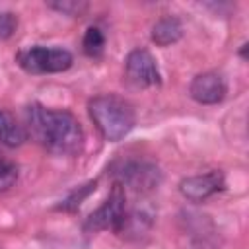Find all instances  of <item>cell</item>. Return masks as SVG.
Returning a JSON list of instances; mask_svg holds the SVG:
<instances>
[{
	"label": "cell",
	"mask_w": 249,
	"mask_h": 249,
	"mask_svg": "<svg viewBox=\"0 0 249 249\" xmlns=\"http://www.w3.org/2000/svg\"><path fill=\"white\" fill-rule=\"evenodd\" d=\"M27 123L31 136L49 152L72 156L82 150L84 130L80 121L64 109H49L39 103L27 107Z\"/></svg>",
	"instance_id": "1"
},
{
	"label": "cell",
	"mask_w": 249,
	"mask_h": 249,
	"mask_svg": "<svg viewBox=\"0 0 249 249\" xmlns=\"http://www.w3.org/2000/svg\"><path fill=\"white\" fill-rule=\"evenodd\" d=\"M88 113L99 134L109 142L123 140L136 123L134 107L124 97L115 93H101L91 97L88 103Z\"/></svg>",
	"instance_id": "2"
},
{
	"label": "cell",
	"mask_w": 249,
	"mask_h": 249,
	"mask_svg": "<svg viewBox=\"0 0 249 249\" xmlns=\"http://www.w3.org/2000/svg\"><path fill=\"white\" fill-rule=\"evenodd\" d=\"M16 62L29 74H58L72 66L74 56L62 47L33 45L18 51Z\"/></svg>",
	"instance_id": "3"
},
{
	"label": "cell",
	"mask_w": 249,
	"mask_h": 249,
	"mask_svg": "<svg viewBox=\"0 0 249 249\" xmlns=\"http://www.w3.org/2000/svg\"><path fill=\"white\" fill-rule=\"evenodd\" d=\"M126 220V195H124V185L119 181L113 185L107 200L88 216L84 222V231L86 233H97V231H119L123 230Z\"/></svg>",
	"instance_id": "4"
},
{
	"label": "cell",
	"mask_w": 249,
	"mask_h": 249,
	"mask_svg": "<svg viewBox=\"0 0 249 249\" xmlns=\"http://www.w3.org/2000/svg\"><path fill=\"white\" fill-rule=\"evenodd\" d=\"M126 78L138 88H152L161 82L156 58L146 49H134L124 60Z\"/></svg>",
	"instance_id": "5"
},
{
	"label": "cell",
	"mask_w": 249,
	"mask_h": 249,
	"mask_svg": "<svg viewBox=\"0 0 249 249\" xmlns=\"http://www.w3.org/2000/svg\"><path fill=\"white\" fill-rule=\"evenodd\" d=\"M224 189V173L222 171H208L202 175H191L181 181L179 191L191 202H202Z\"/></svg>",
	"instance_id": "6"
},
{
	"label": "cell",
	"mask_w": 249,
	"mask_h": 249,
	"mask_svg": "<svg viewBox=\"0 0 249 249\" xmlns=\"http://www.w3.org/2000/svg\"><path fill=\"white\" fill-rule=\"evenodd\" d=\"M228 86L226 80L216 74V72H202L193 78L189 86V93L195 101L204 103V105H214L226 97Z\"/></svg>",
	"instance_id": "7"
},
{
	"label": "cell",
	"mask_w": 249,
	"mask_h": 249,
	"mask_svg": "<svg viewBox=\"0 0 249 249\" xmlns=\"http://www.w3.org/2000/svg\"><path fill=\"white\" fill-rule=\"evenodd\" d=\"M160 181V173L154 165L148 163H126L121 171V185H130L134 189H152Z\"/></svg>",
	"instance_id": "8"
},
{
	"label": "cell",
	"mask_w": 249,
	"mask_h": 249,
	"mask_svg": "<svg viewBox=\"0 0 249 249\" xmlns=\"http://www.w3.org/2000/svg\"><path fill=\"white\" fill-rule=\"evenodd\" d=\"M25 140H27V130L23 128V124H19L10 111L0 109V142L8 148H18Z\"/></svg>",
	"instance_id": "9"
},
{
	"label": "cell",
	"mask_w": 249,
	"mask_h": 249,
	"mask_svg": "<svg viewBox=\"0 0 249 249\" xmlns=\"http://www.w3.org/2000/svg\"><path fill=\"white\" fill-rule=\"evenodd\" d=\"M183 37V25L177 18L173 16H165L161 19H158L152 27V41L158 47H167L177 43Z\"/></svg>",
	"instance_id": "10"
},
{
	"label": "cell",
	"mask_w": 249,
	"mask_h": 249,
	"mask_svg": "<svg viewBox=\"0 0 249 249\" xmlns=\"http://www.w3.org/2000/svg\"><path fill=\"white\" fill-rule=\"evenodd\" d=\"M82 49L89 58H99L103 54V49H105L103 31L99 27H95V25L88 27L86 33H84V39H82Z\"/></svg>",
	"instance_id": "11"
},
{
	"label": "cell",
	"mask_w": 249,
	"mask_h": 249,
	"mask_svg": "<svg viewBox=\"0 0 249 249\" xmlns=\"http://www.w3.org/2000/svg\"><path fill=\"white\" fill-rule=\"evenodd\" d=\"M91 191H95V181H89V183H86V185L74 189V191L60 202L58 208H60V210H76V208L82 204V200L89 196Z\"/></svg>",
	"instance_id": "12"
},
{
	"label": "cell",
	"mask_w": 249,
	"mask_h": 249,
	"mask_svg": "<svg viewBox=\"0 0 249 249\" xmlns=\"http://www.w3.org/2000/svg\"><path fill=\"white\" fill-rule=\"evenodd\" d=\"M18 181V165L10 160L0 158V193L10 191Z\"/></svg>",
	"instance_id": "13"
},
{
	"label": "cell",
	"mask_w": 249,
	"mask_h": 249,
	"mask_svg": "<svg viewBox=\"0 0 249 249\" xmlns=\"http://www.w3.org/2000/svg\"><path fill=\"white\" fill-rule=\"evenodd\" d=\"M18 27V18L12 14V12H4L0 14V39H8L12 37V33L16 31Z\"/></svg>",
	"instance_id": "14"
},
{
	"label": "cell",
	"mask_w": 249,
	"mask_h": 249,
	"mask_svg": "<svg viewBox=\"0 0 249 249\" xmlns=\"http://www.w3.org/2000/svg\"><path fill=\"white\" fill-rule=\"evenodd\" d=\"M49 6L58 12H64V14H80L86 8V4H82V2H53Z\"/></svg>",
	"instance_id": "15"
}]
</instances>
